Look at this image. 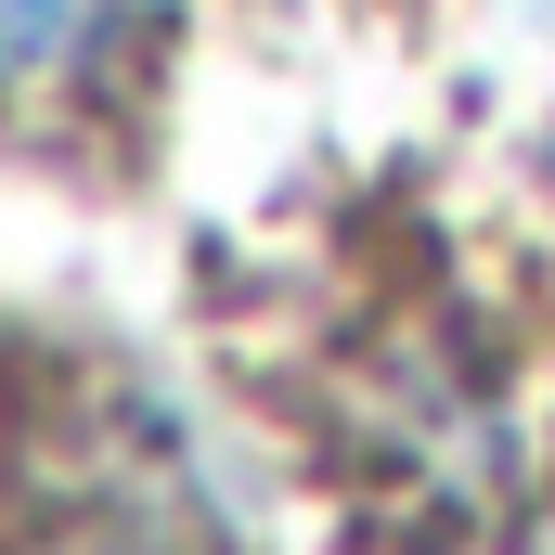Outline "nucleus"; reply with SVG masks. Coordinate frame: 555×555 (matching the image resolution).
Wrapping results in <instances>:
<instances>
[{"mask_svg": "<svg viewBox=\"0 0 555 555\" xmlns=\"http://www.w3.org/2000/svg\"><path fill=\"white\" fill-rule=\"evenodd\" d=\"M130 0H0V78H65Z\"/></svg>", "mask_w": 555, "mask_h": 555, "instance_id": "obj_1", "label": "nucleus"}]
</instances>
